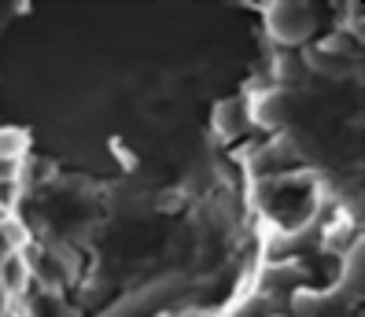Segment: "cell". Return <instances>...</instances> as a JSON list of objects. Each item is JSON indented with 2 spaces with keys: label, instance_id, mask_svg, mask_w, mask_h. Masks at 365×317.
<instances>
[{
  "label": "cell",
  "instance_id": "obj_1",
  "mask_svg": "<svg viewBox=\"0 0 365 317\" xmlns=\"http://www.w3.org/2000/svg\"><path fill=\"white\" fill-rule=\"evenodd\" d=\"M266 23L269 33L281 41V45H303V41L317 30V11L310 4H269L266 8Z\"/></svg>",
  "mask_w": 365,
  "mask_h": 317
},
{
  "label": "cell",
  "instance_id": "obj_2",
  "mask_svg": "<svg viewBox=\"0 0 365 317\" xmlns=\"http://www.w3.org/2000/svg\"><path fill=\"white\" fill-rule=\"evenodd\" d=\"M247 108L244 103H236V100H225V103H218V118H214V125H218V133L225 137V140H232V137H240L244 130H247Z\"/></svg>",
  "mask_w": 365,
  "mask_h": 317
},
{
  "label": "cell",
  "instance_id": "obj_3",
  "mask_svg": "<svg viewBox=\"0 0 365 317\" xmlns=\"http://www.w3.org/2000/svg\"><path fill=\"white\" fill-rule=\"evenodd\" d=\"M30 147V133L19 125H0V162H15L23 159V152Z\"/></svg>",
  "mask_w": 365,
  "mask_h": 317
},
{
  "label": "cell",
  "instance_id": "obj_4",
  "mask_svg": "<svg viewBox=\"0 0 365 317\" xmlns=\"http://www.w3.org/2000/svg\"><path fill=\"white\" fill-rule=\"evenodd\" d=\"M251 118H259V122H266V125H277V122L284 118V96H281V93H269V96L262 100V108L255 111Z\"/></svg>",
  "mask_w": 365,
  "mask_h": 317
},
{
  "label": "cell",
  "instance_id": "obj_5",
  "mask_svg": "<svg viewBox=\"0 0 365 317\" xmlns=\"http://www.w3.org/2000/svg\"><path fill=\"white\" fill-rule=\"evenodd\" d=\"M317 306H321V295H317V291H295V295H292L295 317H314Z\"/></svg>",
  "mask_w": 365,
  "mask_h": 317
},
{
  "label": "cell",
  "instance_id": "obj_6",
  "mask_svg": "<svg viewBox=\"0 0 365 317\" xmlns=\"http://www.w3.org/2000/svg\"><path fill=\"white\" fill-rule=\"evenodd\" d=\"M4 273H8V284L11 288H23V262H19V259H8Z\"/></svg>",
  "mask_w": 365,
  "mask_h": 317
}]
</instances>
